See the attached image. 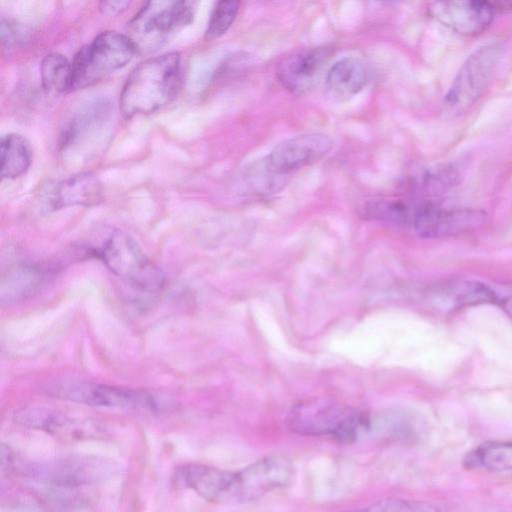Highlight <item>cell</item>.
<instances>
[{"instance_id": "cell-1", "label": "cell", "mask_w": 512, "mask_h": 512, "mask_svg": "<svg viewBox=\"0 0 512 512\" xmlns=\"http://www.w3.org/2000/svg\"><path fill=\"white\" fill-rule=\"evenodd\" d=\"M181 85V55L172 51L149 57L128 75L119 97L126 118L153 113L176 97Z\"/></svg>"}, {"instance_id": "cell-2", "label": "cell", "mask_w": 512, "mask_h": 512, "mask_svg": "<svg viewBox=\"0 0 512 512\" xmlns=\"http://www.w3.org/2000/svg\"><path fill=\"white\" fill-rule=\"evenodd\" d=\"M2 471L53 488L75 489L110 478L117 473L118 467L110 460L93 456H69L44 463H28L2 447Z\"/></svg>"}, {"instance_id": "cell-3", "label": "cell", "mask_w": 512, "mask_h": 512, "mask_svg": "<svg viewBox=\"0 0 512 512\" xmlns=\"http://www.w3.org/2000/svg\"><path fill=\"white\" fill-rule=\"evenodd\" d=\"M285 425L297 435L349 444L367 430L369 422L365 415L345 404L327 399H309L291 407Z\"/></svg>"}, {"instance_id": "cell-4", "label": "cell", "mask_w": 512, "mask_h": 512, "mask_svg": "<svg viewBox=\"0 0 512 512\" xmlns=\"http://www.w3.org/2000/svg\"><path fill=\"white\" fill-rule=\"evenodd\" d=\"M296 468L284 455H267L238 470L222 469L217 504L238 505L254 502L274 491L289 487Z\"/></svg>"}, {"instance_id": "cell-5", "label": "cell", "mask_w": 512, "mask_h": 512, "mask_svg": "<svg viewBox=\"0 0 512 512\" xmlns=\"http://www.w3.org/2000/svg\"><path fill=\"white\" fill-rule=\"evenodd\" d=\"M134 290L154 293L162 289L165 275L126 233L111 230L90 252Z\"/></svg>"}, {"instance_id": "cell-6", "label": "cell", "mask_w": 512, "mask_h": 512, "mask_svg": "<svg viewBox=\"0 0 512 512\" xmlns=\"http://www.w3.org/2000/svg\"><path fill=\"white\" fill-rule=\"evenodd\" d=\"M137 46L128 35L116 31L99 33L75 53L72 61V91L84 89L105 75L126 66Z\"/></svg>"}, {"instance_id": "cell-7", "label": "cell", "mask_w": 512, "mask_h": 512, "mask_svg": "<svg viewBox=\"0 0 512 512\" xmlns=\"http://www.w3.org/2000/svg\"><path fill=\"white\" fill-rule=\"evenodd\" d=\"M50 396L94 407L133 412H157L164 408L163 400L143 390H134L105 384L61 380L44 387Z\"/></svg>"}, {"instance_id": "cell-8", "label": "cell", "mask_w": 512, "mask_h": 512, "mask_svg": "<svg viewBox=\"0 0 512 512\" xmlns=\"http://www.w3.org/2000/svg\"><path fill=\"white\" fill-rule=\"evenodd\" d=\"M192 1H150L131 20L132 40L137 49L161 46L175 31L192 23L195 15Z\"/></svg>"}, {"instance_id": "cell-9", "label": "cell", "mask_w": 512, "mask_h": 512, "mask_svg": "<svg viewBox=\"0 0 512 512\" xmlns=\"http://www.w3.org/2000/svg\"><path fill=\"white\" fill-rule=\"evenodd\" d=\"M502 46L491 42L477 48L463 63L445 96V105L463 112L483 95L501 57Z\"/></svg>"}, {"instance_id": "cell-10", "label": "cell", "mask_w": 512, "mask_h": 512, "mask_svg": "<svg viewBox=\"0 0 512 512\" xmlns=\"http://www.w3.org/2000/svg\"><path fill=\"white\" fill-rule=\"evenodd\" d=\"M333 145L332 138L327 134H302L276 145L259 163L275 182L282 184L284 177L325 158Z\"/></svg>"}, {"instance_id": "cell-11", "label": "cell", "mask_w": 512, "mask_h": 512, "mask_svg": "<svg viewBox=\"0 0 512 512\" xmlns=\"http://www.w3.org/2000/svg\"><path fill=\"white\" fill-rule=\"evenodd\" d=\"M483 220L479 211L446 208L431 201L411 207L409 225L424 238L456 235L476 227Z\"/></svg>"}, {"instance_id": "cell-12", "label": "cell", "mask_w": 512, "mask_h": 512, "mask_svg": "<svg viewBox=\"0 0 512 512\" xmlns=\"http://www.w3.org/2000/svg\"><path fill=\"white\" fill-rule=\"evenodd\" d=\"M331 55L332 49L327 46L293 53L279 62L276 77L290 93L303 95L316 84Z\"/></svg>"}, {"instance_id": "cell-13", "label": "cell", "mask_w": 512, "mask_h": 512, "mask_svg": "<svg viewBox=\"0 0 512 512\" xmlns=\"http://www.w3.org/2000/svg\"><path fill=\"white\" fill-rule=\"evenodd\" d=\"M496 7L487 1H441L431 6L433 16L452 31L474 36L485 31L493 21Z\"/></svg>"}, {"instance_id": "cell-14", "label": "cell", "mask_w": 512, "mask_h": 512, "mask_svg": "<svg viewBox=\"0 0 512 512\" xmlns=\"http://www.w3.org/2000/svg\"><path fill=\"white\" fill-rule=\"evenodd\" d=\"M46 273L41 267L26 262L9 266L1 276V305L12 306L33 296L44 284Z\"/></svg>"}, {"instance_id": "cell-15", "label": "cell", "mask_w": 512, "mask_h": 512, "mask_svg": "<svg viewBox=\"0 0 512 512\" xmlns=\"http://www.w3.org/2000/svg\"><path fill=\"white\" fill-rule=\"evenodd\" d=\"M103 200V188L98 178L89 172L79 173L57 183L49 193V206H91Z\"/></svg>"}, {"instance_id": "cell-16", "label": "cell", "mask_w": 512, "mask_h": 512, "mask_svg": "<svg viewBox=\"0 0 512 512\" xmlns=\"http://www.w3.org/2000/svg\"><path fill=\"white\" fill-rule=\"evenodd\" d=\"M367 81L368 72L365 65L355 57H344L329 68L325 87L333 99L344 101L362 91Z\"/></svg>"}, {"instance_id": "cell-17", "label": "cell", "mask_w": 512, "mask_h": 512, "mask_svg": "<svg viewBox=\"0 0 512 512\" xmlns=\"http://www.w3.org/2000/svg\"><path fill=\"white\" fill-rule=\"evenodd\" d=\"M438 302L445 309H457L479 304H496L493 286L478 281L455 280L441 285L435 291Z\"/></svg>"}, {"instance_id": "cell-18", "label": "cell", "mask_w": 512, "mask_h": 512, "mask_svg": "<svg viewBox=\"0 0 512 512\" xmlns=\"http://www.w3.org/2000/svg\"><path fill=\"white\" fill-rule=\"evenodd\" d=\"M14 420L20 425L45 431L65 438L84 435V425L67 416L41 407H25L14 413Z\"/></svg>"}, {"instance_id": "cell-19", "label": "cell", "mask_w": 512, "mask_h": 512, "mask_svg": "<svg viewBox=\"0 0 512 512\" xmlns=\"http://www.w3.org/2000/svg\"><path fill=\"white\" fill-rule=\"evenodd\" d=\"M469 470L503 472L512 470V442L488 441L470 450L463 458Z\"/></svg>"}, {"instance_id": "cell-20", "label": "cell", "mask_w": 512, "mask_h": 512, "mask_svg": "<svg viewBox=\"0 0 512 512\" xmlns=\"http://www.w3.org/2000/svg\"><path fill=\"white\" fill-rule=\"evenodd\" d=\"M32 151L28 141L21 135L10 133L0 143V174L2 179H15L30 167Z\"/></svg>"}, {"instance_id": "cell-21", "label": "cell", "mask_w": 512, "mask_h": 512, "mask_svg": "<svg viewBox=\"0 0 512 512\" xmlns=\"http://www.w3.org/2000/svg\"><path fill=\"white\" fill-rule=\"evenodd\" d=\"M42 87L50 93L72 91L71 62L60 53L47 54L40 64Z\"/></svg>"}, {"instance_id": "cell-22", "label": "cell", "mask_w": 512, "mask_h": 512, "mask_svg": "<svg viewBox=\"0 0 512 512\" xmlns=\"http://www.w3.org/2000/svg\"><path fill=\"white\" fill-rule=\"evenodd\" d=\"M339 512H441L434 504L398 497L384 498L371 504Z\"/></svg>"}, {"instance_id": "cell-23", "label": "cell", "mask_w": 512, "mask_h": 512, "mask_svg": "<svg viewBox=\"0 0 512 512\" xmlns=\"http://www.w3.org/2000/svg\"><path fill=\"white\" fill-rule=\"evenodd\" d=\"M239 7V1L217 2L210 15L204 38L210 41L225 34L236 19Z\"/></svg>"}, {"instance_id": "cell-24", "label": "cell", "mask_w": 512, "mask_h": 512, "mask_svg": "<svg viewBox=\"0 0 512 512\" xmlns=\"http://www.w3.org/2000/svg\"><path fill=\"white\" fill-rule=\"evenodd\" d=\"M130 1H101L99 3V10L102 14L108 16H115L123 13L130 6Z\"/></svg>"}, {"instance_id": "cell-25", "label": "cell", "mask_w": 512, "mask_h": 512, "mask_svg": "<svg viewBox=\"0 0 512 512\" xmlns=\"http://www.w3.org/2000/svg\"><path fill=\"white\" fill-rule=\"evenodd\" d=\"M495 291L497 294L496 305L502 307L512 319V286L499 287Z\"/></svg>"}]
</instances>
